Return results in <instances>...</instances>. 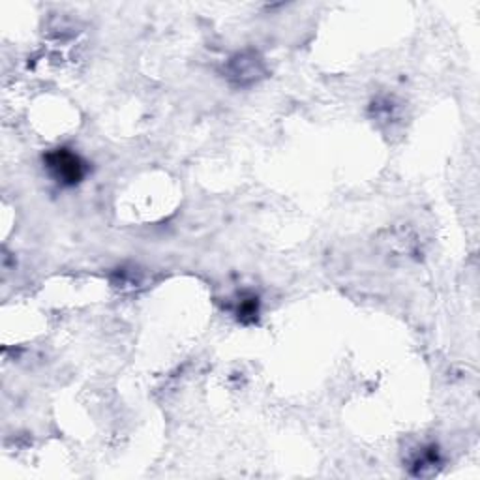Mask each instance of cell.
<instances>
[{
  "label": "cell",
  "mask_w": 480,
  "mask_h": 480,
  "mask_svg": "<svg viewBox=\"0 0 480 480\" xmlns=\"http://www.w3.org/2000/svg\"><path fill=\"white\" fill-rule=\"evenodd\" d=\"M257 299H250L246 302H242V306L238 308V315H240V319L244 317H253V315H257Z\"/></svg>",
  "instance_id": "obj_2"
},
{
  "label": "cell",
  "mask_w": 480,
  "mask_h": 480,
  "mask_svg": "<svg viewBox=\"0 0 480 480\" xmlns=\"http://www.w3.org/2000/svg\"><path fill=\"white\" fill-rule=\"evenodd\" d=\"M46 166L58 182L73 186L83 181L87 175V164L75 152L68 149H57L46 156Z\"/></svg>",
  "instance_id": "obj_1"
}]
</instances>
